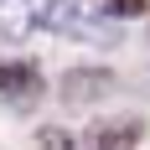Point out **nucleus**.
<instances>
[{
    "instance_id": "1",
    "label": "nucleus",
    "mask_w": 150,
    "mask_h": 150,
    "mask_svg": "<svg viewBox=\"0 0 150 150\" xmlns=\"http://www.w3.org/2000/svg\"><path fill=\"white\" fill-rule=\"evenodd\" d=\"M109 93H114V73L109 67H67L57 78V98L67 109H93V104H104Z\"/></svg>"
},
{
    "instance_id": "2",
    "label": "nucleus",
    "mask_w": 150,
    "mask_h": 150,
    "mask_svg": "<svg viewBox=\"0 0 150 150\" xmlns=\"http://www.w3.org/2000/svg\"><path fill=\"white\" fill-rule=\"evenodd\" d=\"M0 98H11V104L31 109L36 98H42V73H36L31 62H21V57L0 62Z\"/></svg>"
},
{
    "instance_id": "3",
    "label": "nucleus",
    "mask_w": 150,
    "mask_h": 150,
    "mask_svg": "<svg viewBox=\"0 0 150 150\" xmlns=\"http://www.w3.org/2000/svg\"><path fill=\"white\" fill-rule=\"evenodd\" d=\"M88 11H93V5H83V0H42V31L67 36V42H83Z\"/></svg>"
},
{
    "instance_id": "4",
    "label": "nucleus",
    "mask_w": 150,
    "mask_h": 150,
    "mask_svg": "<svg viewBox=\"0 0 150 150\" xmlns=\"http://www.w3.org/2000/svg\"><path fill=\"white\" fill-rule=\"evenodd\" d=\"M31 31H42V0H0V42L21 47Z\"/></svg>"
},
{
    "instance_id": "5",
    "label": "nucleus",
    "mask_w": 150,
    "mask_h": 150,
    "mask_svg": "<svg viewBox=\"0 0 150 150\" xmlns=\"http://www.w3.org/2000/svg\"><path fill=\"white\" fill-rule=\"evenodd\" d=\"M93 150H129L135 140H145V124L135 114H119V119H98L93 124Z\"/></svg>"
},
{
    "instance_id": "6",
    "label": "nucleus",
    "mask_w": 150,
    "mask_h": 150,
    "mask_svg": "<svg viewBox=\"0 0 150 150\" xmlns=\"http://www.w3.org/2000/svg\"><path fill=\"white\" fill-rule=\"evenodd\" d=\"M104 11H109V16L124 26V21H140V16L150 11V0H104Z\"/></svg>"
},
{
    "instance_id": "7",
    "label": "nucleus",
    "mask_w": 150,
    "mask_h": 150,
    "mask_svg": "<svg viewBox=\"0 0 150 150\" xmlns=\"http://www.w3.org/2000/svg\"><path fill=\"white\" fill-rule=\"evenodd\" d=\"M36 145L42 150H73V135L57 129V124H47V129H36Z\"/></svg>"
}]
</instances>
